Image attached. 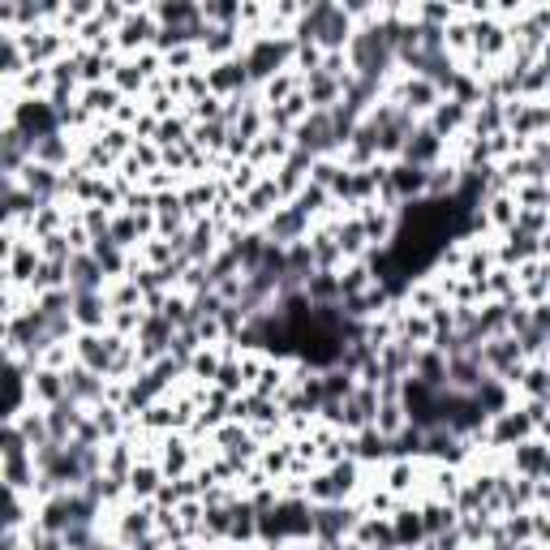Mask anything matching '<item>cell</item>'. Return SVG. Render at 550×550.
Segmentation results:
<instances>
[{"label":"cell","mask_w":550,"mask_h":550,"mask_svg":"<svg viewBox=\"0 0 550 550\" xmlns=\"http://www.w3.org/2000/svg\"><path fill=\"white\" fill-rule=\"evenodd\" d=\"M366 516L361 512V503H323V508H314V542H323L327 550H336L353 538L357 520Z\"/></svg>","instance_id":"cell-2"},{"label":"cell","mask_w":550,"mask_h":550,"mask_svg":"<svg viewBox=\"0 0 550 550\" xmlns=\"http://www.w3.org/2000/svg\"><path fill=\"white\" fill-rule=\"evenodd\" d=\"M65 383H69V400L82 404V409H95V404H104V392H108V379L104 374H95V370H86V366H69L65 370Z\"/></svg>","instance_id":"cell-13"},{"label":"cell","mask_w":550,"mask_h":550,"mask_svg":"<svg viewBox=\"0 0 550 550\" xmlns=\"http://www.w3.org/2000/svg\"><path fill=\"white\" fill-rule=\"evenodd\" d=\"M392 529H396V546L400 550H422L426 542V525H422V508L413 499H404L392 512Z\"/></svg>","instance_id":"cell-17"},{"label":"cell","mask_w":550,"mask_h":550,"mask_svg":"<svg viewBox=\"0 0 550 550\" xmlns=\"http://www.w3.org/2000/svg\"><path fill=\"white\" fill-rule=\"evenodd\" d=\"M293 147L306 151L314 159H340V142H336V125H331V112H310L306 121L293 129Z\"/></svg>","instance_id":"cell-4"},{"label":"cell","mask_w":550,"mask_h":550,"mask_svg":"<svg viewBox=\"0 0 550 550\" xmlns=\"http://www.w3.org/2000/svg\"><path fill=\"white\" fill-rule=\"evenodd\" d=\"M159 469H164L168 482H177V477H190L198 469V452H194V439L190 434H164L159 439Z\"/></svg>","instance_id":"cell-8"},{"label":"cell","mask_w":550,"mask_h":550,"mask_svg":"<svg viewBox=\"0 0 550 550\" xmlns=\"http://www.w3.org/2000/svg\"><path fill=\"white\" fill-rule=\"evenodd\" d=\"M349 542H357L361 550H400V546H396L392 516H361Z\"/></svg>","instance_id":"cell-18"},{"label":"cell","mask_w":550,"mask_h":550,"mask_svg":"<svg viewBox=\"0 0 550 550\" xmlns=\"http://www.w3.org/2000/svg\"><path fill=\"white\" fill-rule=\"evenodd\" d=\"M336 550H361V546H357V542H344V546H336Z\"/></svg>","instance_id":"cell-42"},{"label":"cell","mask_w":550,"mask_h":550,"mask_svg":"<svg viewBox=\"0 0 550 550\" xmlns=\"http://www.w3.org/2000/svg\"><path fill=\"white\" fill-rule=\"evenodd\" d=\"M245 69H250V86L254 91H263V86L284 74V69H293V56H297V43L293 35H254L245 43Z\"/></svg>","instance_id":"cell-1"},{"label":"cell","mask_w":550,"mask_h":550,"mask_svg":"<svg viewBox=\"0 0 550 550\" xmlns=\"http://www.w3.org/2000/svg\"><path fill=\"white\" fill-rule=\"evenodd\" d=\"M22 456H35V447L26 443V434L18 426L5 422V434H0V460H22Z\"/></svg>","instance_id":"cell-38"},{"label":"cell","mask_w":550,"mask_h":550,"mask_svg":"<svg viewBox=\"0 0 550 550\" xmlns=\"http://www.w3.org/2000/svg\"><path fill=\"white\" fill-rule=\"evenodd\" d=\"M473 400H477V409H482L486 417H499V413H508L512 404H520L516 387H508L503 379H495V374H486L482 387H477V392H473Z\"/></svg>","instance_id":"cell-20"},{"label":"cell","mask_w":550,"mask_h":550,"mask_svg":"<svg viewBox=\"0 0 550 550\" xmlns=\"http://www.w3.org/2000/svg\"><path fill=\"white\" fill-rule=\"evenodd\" d=\"M168 477L164 469H159V460H138L134 473H129V499L134 503H155L159 495V486H164Z\"/></svg>","instance_id":"cell-22"},{"label":"cell","mask_w":550,"mask_h":550,"mask_svg":"<svg viewBox=\"0 0 550 550\" xmlns=\"http://www.w3.org/2000/svg\"><path fill=\"white\" fill-rule=\"evenodd\" d=\"M516 396L520 400H550V361H529Z\"/></svg>","instance_id":"cell-30"},{"label":"cell","mask_w":550,"mask_h":550,"mask_svg":"<svg viewBox=\"0 0 550 550\" xmlns=\"http://www.w3.org/2000/svg\"><path fill=\"white\" fill-rule=\"evenodd\" d=\"M340 172H344V164H340L336 155H331V159H314V168H310V181H314V185H323V190H331V185L340 181Z\"/></svg>","instance_id":"cell-40"},{"label":"cell","mask_w":550,"mask_h":550,"mask_svg":"<svg viewBox=\"0 0 550 550\" xmlns=\"http://www.w3.org/2000/svg\"><path fill=\"white\" fill-rule=\"evenodd\" d=\"M310 233H314V220L301 207H293V202H284V207L263 224V237L271 245H284V250L297 241H310Z\"/></svg>","instance_id":"cell-7"},{"label":"cell","mask_w":550,"mask_h":550,"mask_svg":"<svg viewBox=\"0 0 550 550\" xmlns=\"http://www.w3.org/2000/svg\"><path fill=\"white\" fill-rule=\"evenodd\" d=\"M370 284H374V275L366 267V258H361V263H344L340 267V306H344V301H353V297H361Z\"/></svg>","instance_id":"cell-31"},{"label":"cell","mask_w":550,"mask_h":550,"mask_svg":"<svg viewBox=\"0 0 550 550\" xmlns=\"http://www.w3.org/2000/svg\"><path fill=\"white\" fill-rule=\"evenodd\" d=\"M112 241H117L121 250H129V254H138V250H142L138 215H129V211H117V215H112Z\"/></svg>","instance_id":"cell-34"},{"label":"cell","mask_w":550,"mask_h":550,"mask_svg":"<svg viewBox=\"0 0 550 550\" xmlns=\"http://www.w3.org/2000/svg\"><path fill=\"white\" fill-rule=\"evenodd\" d=\"M546 465H550V443L546 439H525V443H516L512 452H508V469L516 473V477H533V482H542V473H546Z\"/></svg>","instance_id":"cell-12"},{"label":"cell","mask_w":550,"mask_h":550,"mask_svg":"<svg viewBox=\"0 0 550 550\" xmlns=\"http://www.w3.org/2000/svg\"><path fill=\"white\" fill-rule=\"evenodd\" d=\"M5 181H18L22 190L39 202V207H48V202H61V190H65L61 172H56V168H43V164H35V159L18 172V177H5Z\"/></svg>","instance_id":"cell-9"},{"label":"cell","mask_w":550,"mask_h":550,"mask_svg":"<svg viewBox=\"0 0 550 550\" xmlns=\"http://www.w3.org/2000/svg\"><path fill=\"white\" fill-rule=\"evenodd\" d=\"M516 228H520V233H529V237H546V233H550V211H542V207H520Z\"/></svg>","instance_id":"cell-39"},{"label":"cell","mask_w":550,"mask_h":550,"mask_svg":"<svg viewBox=\"0 0 550 550\" xmlns=\"http://www.w3.org/2000/svg\"><path fill=\"white\" fill-rule=\"evenodd\" d=\"M323 374V396L327 400H349L357 392V374L353 370H344V366H327V370H318ZM323 400V404H327Z\"/></svg>","instance_id":"cell-33"},{"label":"cell","mask_w":550,"mask_h":550,"mask_svg":"<svg viewBox=\"0 0 550 550\" xmlns=\"http://www.w3.org/2000/svg\"><path fill=\"white\" fill-rule=\"evenodd\" d=\"M301 86H306V78H301L297 69H284V74H275L258 95H263V108H280V104H288V99L301 91Z\"/></svg>","instance_id":"cell-27"},{"label":"cell","mask_w":550,"mask_h":550,"mask_svg":"<svg viewBox=\"0 0 550 550\" xmlns=\"http://www.w3.org/2000/svg\"><path fill=\"white\" fill-rule=\"evenodd\" d=\"M400 159H409V164H417V168H439L443 159H447V142L422 121V125H417L413 134H409V142H404Z\"/></svg>","instance_id":"cell-10"},{"label":"cell","mask_w":550,"mask_h":550,"mask_svg":"<svg viewBox=\"0 0 550 550\" xmlns=\"http://www.w3.org/2000/svg\"><path fill=\"white\" fill-rule=\"evenodd\" d=\"M469 117H473V108H465V104H456V99L443 95V104L430 112L426 125H430L443 142H456L460 134H469Z\"/></svg>","instance_id":"cell-14"},{"label":"cell","mask_w":550,"mask_h":550,"mask_svg":"<svg viewBox=\"0 0 550 550\" xmlns=\"http://www.w3.org/2000/svg\"><path fill=\"white\" fill-rule=\"evenodd\" d=\"M422 508V525H426V538H439V533L447 529H456L460 525V512H456V503H443V499H426V503H417Z\"/></svg>","instance_id":"cell-24"},{"label":"cell","mask_w":550,"mask_h":550,"mask_svg":"<svg viewBox=\"0 0 550 550\" xmlns=\"http://www.w3.org/2000/svg\"><path fill=\"white\" fill-rule=\"evenodd\" d=\"M482 215H486L490 233H495V241H499L503 233H512V228H516L520 202H516V194H512V190H508V194H490V198H486V207H482Z\"/></svg>","instance_id":"cell-23"},{"label":"cell","mask_w":550,"mask_h":550,"mask_svg":"<svg viewBox=\"0 0 550 550\" xmlns=\"http://www.w3.org/2000/svg\"><path fill=\"white\" fill-rule=\"evenodd\" d=\"M331 233H336V245H340V254H344V263H361L374 245L366 237V224H361V215L349 211V215H340V220H331Z\"/></svg>","instance_id":"cell-11"},{"label":"cell","mask_w":550,"mask_h":550,"mask_svg":"<svg viewBox=\"0 0 550 550\" xmlns=\"http://www.w3.org/2000/svg\"><path fill=\"white\" fill-rule=\"evenodd\" d=\"M31 400L39 404V409H56V404H65L69 400V383H65V374L61 370H35L31 374Z\"/></svg>","instance_id":"cell-21"},{"label":"cell","mask_w":550,"mask_h":550,"mask_svg":"<svg viewBox=\"0 0 550 550\" xmlns=\"http://www.w3.org/2000/svg\"><path fill=\"white\" fill-rule=\"evenodd\" d=\"M129 340H121L117 331H78L74 336V357H78V366L86 370H95V374H104L108 379V370H112V361L121 357Z\"/></svg>","instance_id":"cell-3"},{"label":"cell","mask_w":550,"mask_h":550,"mask_svg":"<svg viewBox=\"0 0 550 550\" xmlns=\"http://www.w3.org/2000/svg\"><path fill=\"white\" fill-rule=\"evenodd\" d=\"M155 22L159 26H194L202 22V5H194V0H159V5H151Z\"/></svg>","instance_id":"cell-26"},{"label":"cell","mask_w":550,"mask_h":550,"mask_svg":"<svg viewBox=\"0 0 550 550\" xmlns=\"http://www.w3.org/2000/svg\"><path fill=\"white\" fill-rule=\"evenodd\" d=\"M117 52L121 56H138V52H151L155 48V39H159V22H155V13H151V5L147 9H129V18H125V26L117 35Z\"/></svg>","instance_id":"cell-6"},{"label":"cell","mask_w":550,"mask_h":550,"mask_svg":"<svg viewBox=\"0 0 550 550\" xmlns=\"http://www.w3.org/2000/svg\"><path fill=\"white\" fill-rule=\"evenodd\" d=\"M404 426H409V413H404V404H400V400H383V404H379V417H374V430L387 434V439H396Z\"/></svg>","instance_id":"cell-35"},{"label":"cell","mask_w":550,"mask_h":550,"mask_svg":"<svg viewBox=\"0 0 550 550\" xmlns=\"http://www.w3.org/2000/svg\"><path fill=\"white\" fill-rule=\"evenodd\" d=\"M108 293H74V327L78 331H108Z\"/></svg>","instance_id":"cell-19"},{"label":"cell","mask_w":550,"mask_h":550,"mask_svg":"<svg viewBox=\"0 0 550 550\" xmlns=\"http://www.w3.org/2000/svg\"><path fill=\"white\" fill-rule=\"evenodd\" d=\"M542 482H550V465H546V473H542Z\"/></svg>","instance_id":"cell-43"},{"label":"cell","mask_w":550,"mask_h":550,"mask_svg":"<svg viewBox=\"0 0 550 550\" xmlns=\"http://www.w3.org/2000/svg\"><path fill=\"white\" fill-rule=\"evenodd\" d=\"M228 138H233V129H228L224 121H202V125H194V134H190L194 147L207 151V155H224L228 151Z\"/></svg>","instance_id":"cell-29"},{"label":"cell","mask_w":550,"mask_h":550,"mask_svg":"<svg viewBox=\"0 0 550 550\" xmlns=\"http://www.w3.org/2000/svg\"><path fill=\"white\" fill-rule=\"evenodd\" d=\"M503 129V104L499 99H482L469 117V138H495Z\"/></svg>","instance_id":"cell-28"},{"label":"cell","mask_w":550,"mask_h":550,"mask_svg":"<svg viewBox=\"0 0 550 550\" xmlns=\"http://www.w3.org/2000/svg\"><path fill=\"white\" fill-rule=\"evenodd\" d=\"M413 374H417L422 383H430V387H447V353H439V349H422V353H417Z\"/></svg>","instance_id":"cell-32"},{"label":"cell","mask_w":550,"mask_h":550,"mask_svg":"<svg viewBox=\"0 0 550 550\" xmlns=\"http://www.w3.org/2000/svg\"><path fill=\"white\" fill-rule=\"evenodd\" d=\"M533 542H538L542 550H550V512L533 508Z\"/></svg>","instance_id":"cell-41"},{"label":"cell","mask_w":550,"mask_h":550,"mask_svg":"<svg viewBox=\"0 0 550 550\" xmlns=\"http://www.w3.org/2000/svg\"><path fill=\"white\" fill-rule=\"evenodd\" d=\"M301 293L310 297V306H340V271H314Z\"/></svg>","instance_id":"cell-25"},{"label":"cell","mask_w":550,"mask_h":550,"mask_svg":"<svg viewBox=\"0 0 550 550\" xmlns=\"http://www.w3.org/2000/svg\"><path fill=\"white\" fill-rule=\"evenodd\" d=\"M387 190L396 194L400 207L426 202V190H430V168H417V164H409V159H392V164H387Z\"/></svg>","instance_id":"cell-5"},{"label":"cell","mask_w":550,"mask_h":550,"mask_svg":"<svg viewBox=\"0 0 550 550\" xmlns=\"http://www.w3.org/2000/svg\"><path fill=\"white\" fill-rule=\"evenodd\" d=\"M516 284H520V301L525 306L550 301V258H533V263L516 267Z\"/></svg>","instance_id":"cell-15"},{"label":"cell","mask_w":550,"mask_h":550,"mask_svg":"<svg viewBox=\"0 0 550 550\" xmlns=\"http://www.w3.org/2000/svg\"><path fill=\"white\" fill-rule=\"evenodd\" d=\"M499 529H503V538H508L512 546L533 542V512H508L499 520Z\"/></svg>","instance_id":"cell-36"},{"label":"cell","mask_w":550,"mask_h":550,"mask_svg":"<svg viewBox=\"0 0 550 550\" xmlns=\"http://www.w3.org/2000/svg\"><path fill=\"white\" fill-rule=\"evenodd\" d=\"M52 288H69V263H43L39 275H35V284H31V293H52Z\"/></svg>","instance_id":"cell-37"},{"label":"cell","mask_w":550,"mask_h":550,"mask_svg":"<svg viewBox=\"0 0 550 550\" xmlns=\"http://www.w3.org/2000/svg\"><path fill=\"white\" fill-rule=\"evenodd\" d=\"M69 288H74V293H108V275L91 250L69 258Z\"/></svg>","instance_id":"cell-16"}]
</instances>
